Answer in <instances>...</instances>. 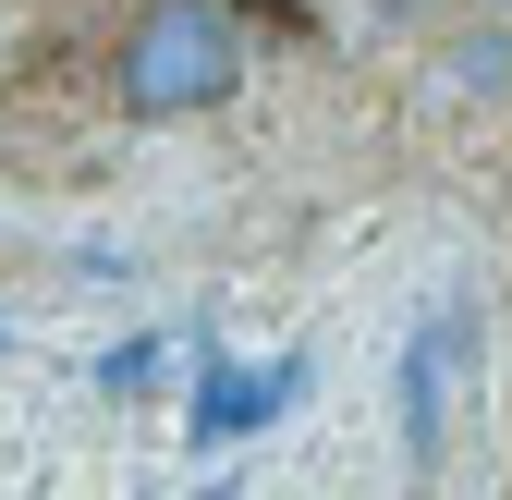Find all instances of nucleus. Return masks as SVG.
<instances>
[{
  "mask_svg": "<svg viewBox=\"0 0 512 500\" xmlns=\"http://www.w3.org/2000/svg\"><path fill=\"white\" fill-rule=\"evenodd\" d=\"M244 86V13L232 0H135L110 37V98L135 122H196V110H232Z\"/></svg>",
  "mask_w": 512,
  "mask_h": 500,
  "instance_id": "1",
  "label": "nucleus"
},
{
  "mask_svg": "<svg viewBox=\"0 0 512 500\" xmlns=\"http://www.w3.org/2000/svg\"><path fill=\"white\" fill-rule=\"evenodd\" d=\"M305 379L317 366L305 354H208L196 366V403H183V427H196V452H232V440H256V427H281L293 403H305Z\"/></svg>",
  "mask_w": 512,
  "mask_h": 500,
  "instance_id": "2",
  "label": "nucleus"
},
{
  "mask_svg": "<svg viewBox=\"0 0 512 500\" xmlns=\"http://www.w3.org/2000/svg\"><path fill=\"white\" fill-rule=\"evenodd\" d=\"M452 354H464V305H427V318L403 330V379H391V403H403V464L415 476L439 464V427H452Z\"/></svg>",
  "mask_w": 512,
  "mask_h": 500,
  "instance_id": "3",
  "label": "nucleus"
},
{
  "mask_svg": "<svg viewBox=\"0 0 512 500\" xmlns=\"http://www.w3.org/2000/svg\"><path fill=\"white\" fill-rule=\"evenodd\" d=\"M159 366H171V342H159V330H122V342L98 354V391H147Z\"/></svg>",
  "mask_w": 512,
  "mask_h": 500,
  "instance_id": "4",
  "label": "nucleus"
},
{
  "mask_svg": "<svg viewBox=\"0 0 512 500\" xmlns=\"http://www.w3.org/2000/svg\"><path fill=\"white\" fill-rule=\"evenodd\" d=\"M196 500H244V488H196Z\"/></svg>",
  "mask_w": 512,
  "mask_h": 500,
  "instance_id": "5",
  "label": "nucleus"
}]
</instances>
